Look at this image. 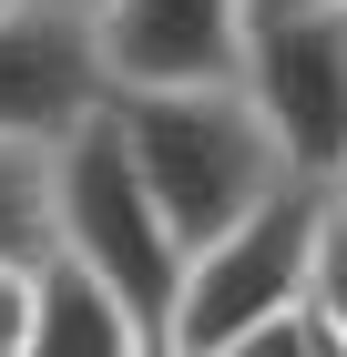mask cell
<instances>
[{
	"label": "cell",
	"mask_w": 347,
	"mask_h": 357,
	"mask_svg": "<svg viewBox=\"0 0 347 357\" xmlns=\"http://www.w3.org/2000/svg\"><path fill=\"white\" fill-rule=\"evenodd\" d=\"M52 245L82 255L92 275H112V286L133 296L143 337L174 347V306H184L194 245L174 235L163 194L143 184V164H133V143H123V123H112V102H92L72 133L52 143Z\"/></svg>",
	"instance_id": "cell-1"
},
{
	"label": "cell",
	"mask_w": 347,
	"mask_h": 357,
	"mask_svg": "<svg viewBox=\"0 0 347 357\" xmlns=\"http://www.w3.org/2000/svg\"><path fill=\"white\" fill-rule=\"evenodd\" d=\"M112 123L133 143L143 184L163 194V215L184 245L245 225L276 184H296V164L276 153L266 112L245 82H194V92H112Z\"/></svg>",
	"instance_id": "cell-2"
},
{
	"label": "cell",
	"mask_w": 347,
	"mask_h": 357,
	"mask_svg": "<svg viewBox=\"0 0 347 357\" xmlns=\"http://www.w3.org/2000/svg\"><path fill=\"white\" fill-rule=\"evenodd\" d=\"M317 215H327V184L296 174L245 225L205 235L184 266V306H174V357H245V337L286 317L317 275Z\"/></svg>",
	"instance_id": "cell-3"
},
{
	"label": "cell",
	"mask_w": 347,
	"mask_h": 357,
	"mask_svg": "<svg viewBox=\"0 0 347 357\" xmlns=\"http://www.w3.org/2000/svg\"><path fill=\"white\" fill-rule=\"evenodd\" d=\"M245 92H256L276 153H286L307 184H337V174H347V10H286V0H256Z\"/></svg>",
	"instance_id": "cell-4"
},
{
	"label": "cell",
	"mask_w": 347,
	"mask_h": 357,
	"mask_svg": "<svg viewBox=\"0 0 347 357\" xmlns=\"http://www.w3.org/2000/svg\"><path fill=\"white\" fill-rule=\"evenodd\" d=\"M112 92H194V82H245L256 0H92Z\"/></svg>",
	"instance_id": "cell-5"
},
{
	"label": "cell",
	"mask_w": 347,
	"mask_h": 357,
	"mask_svg": "<svg viewBox=\"0 0 347 357\" xmlns=\"http://www.w3.org/2000/svg\"><path fill=\"white\" fill-rule=\"evenodd\" d=\"M92 102H112L92 10L82 0H21V10H0V143H41L52 153Z\"/></svg>",
	"instance_id": "cell-6"
},
{
	"label": "cell",
	"mask_w": 347,
	"mask_h": 357,
	"mask_svg": "<svg viewBox=\"0 0 347 357\" xmlns=\"http://www.w3.org/2000/svg\"><path fill=\"white\" fill-rule=\"evenodd\" d=\"M154 337H143L133 296L112 286V275H92L82 255L41 245V266H31V357H143Z\"/></svg>",
	"instance_id": "cell-7"
},
{
	"label": "cell",
	"mask_w": 347,
	"mask_h": 357,
	"mask_svg": "<svg viewBox=\"0 0 347 357\" xmlns=\"http://www.w3.org/2000/svg\"><path fill=\"white\" fill-rule=\"evenodd\" d=\"M52 245V153L41 143H0V255Z\"/></svg>",
	"instance_id": "cell-8"
},
{
	"label": "cell",
	"mask_w": 347,
	"mask_h": 357,
	"mask_svg": "<svg viewBox=\"0 0 347 357\" xmlns=\"http://www.w3.org/2000/svg\"><path fill=\"white\" fill-rule=\"evenodd\" d=\"M307 306H317L327 327L347 347V194L327 184V215H317V275H307Z\"/></svg>",
	"instance_id": "cell-9"
},
{
	"label": "cell",
	"mask_w": 347,
	"mask_h": 357,
	"mask_svg": "<svg viewBox=\"0 0 347 357\" xmlns=\"http://www.w3.org/2000/svg\"><path fill=\"white\" fill-rule=\"evenodd\" d=\"M31 266L41 255H0V357H31Z\"/></svg>",
	"instance_id": "cell-10"
},
{
	"label": "cell",
	"mask_w": 347,
	"mask_h": 357,
	"mask_svg": "<svg viewBox=\"0 0 347 357\" xmlns=\"http://www.w3.org/2000/svg\"><path fill=\"white\" fill-rule=\"evenodd\" d=\"M286 10H347V0H286Z\"/></svg>",
	"instance_id": "cell-11"
},
{
	"label": "cell",
	"mask_w": 347,
	"mask_h": 357,
	"mask_svg": "<svg viewBox=\"0 0 347 357\" xmlns=\"http://www.w3.org/2000/svg\"><path fill=\"white\" fill-rule=\"evenodd\" d=\"M0 10H21V0H0Z\"/></svg>",
	"instance_id": "cell-12"
},
{
	"label": "cell",
	"mask_w": 347,
	"mask_h": 357,
	"mask_svg": "<svg viewBox=\"0 0 347 357\" xmlns=\"http://www.w3.org/2000/svg\"><path fill=\"white\" fill-rule=\"evenodd\" d=\"M82 10H92V0H82Z\"/></svg>",
	"instance_id": "cell-13"
}]
</instances>
